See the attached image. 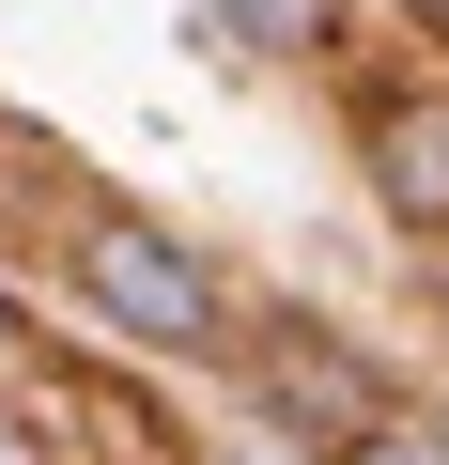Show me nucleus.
Returning <instances> with one entry per match:
<instances>
[{
    "mask_svg": "<svg viewBox=\"0 0 449 465\" xmlns=\"http://www.w3.org/2000/svg\"><path fill=\"white\" fill-rule=\"evenodd\" d=\"M78 295H93L124 341H217V280H201V249H171V232L124 217V202L78 217Z\"/></svg>",
    "mask_w": 449,
    "mask_h": 465,
    "instance_id": "f257e3e1",
    "label": "nucleus"
},
{
    "mask_svg": "<svg viewBox=\"0 0 449 465\" xmlns=\"http://www.w3.org/2000/svg\"><path fill=\"white\" fill-rule=\"evenodd\" d=\"M356 155H372V186H387L403 232H449V109H434V94H372Z\"/></svg>",
    "mask_w": 449,
    "mask_h": 465,
    "instance_id": "f03ea898",
    "label": "nucleus"
},
{
    "mask_svg": "<svg viewBox=\"0 0 449 465\" xmlns=\"http://www.w3.org/2000/svg\"><path fill=\"white\" fill-rule=\"evenodd\" d=\"M264 403H279L295 434H326V450H356V434L387 419V388H372L341 341H264Z\"/></svg>",
    "mask_w": 449,
    "mask_h": 465,
    "instance_id": "7ed1b4c3",
    "label": "nucleus"
},
{
    "mask_svg": "<svg viewBox=\"0 0 449 465\" xmlns=\"http://www.w3.org/2000/svg\"><path fill=\"white\" fill-rule=\"evenodd\" d=\"M201 16L233 32V47H279V63H295V47L326 32V0H201Z\"/></svg>",
    "mask_w": 449,
    "mask_h": 465,
    "instance_id": "20e7f679",
    "label": "nucleus"
},
{
    "mask_svg": "<svg viewBox=\"0 0 449 465\" xmlns=\"http://www.w3.org/2000/svg\"><path fill=\"white\" fill-rule=\"evenodd\" d=\"M326 465H449V434H418V419H372L356 450H326Z\"/></svg>",
    "mask_w": 449,
    "mask_h": 465,
    "instance_id": "39448f33",
    "label": "nucleus"
},
{
    "mask_svg": "<svg viewBox=\"0 0 449 465\" xmlns=\"http://www.w3.org/2000/svg\"><path fill=\"white\" fill-rule=\"evenodd\" d=\"M0 465H16V450H0Z\"/></svg>",
    "mask_w": 449,
    "mask_h": 465,
    "instance_id": "423d86ee",
    "label": "nucleus"
},
{
    "mask_svg": "<svg viewBox=\"0 0 449 465\" xmlns=\"http://www.w3.org/2000/svg\"><path fill=\"white\" fill-rule=\"evenodd\" d=\"M434 280H449V264H434Z\"/></svg>",
    "mask_w": 449,
    "mask_h": 465,
    "instance_id": "0eeeda50",
    "label": "nucleus"
}]
</instances>
